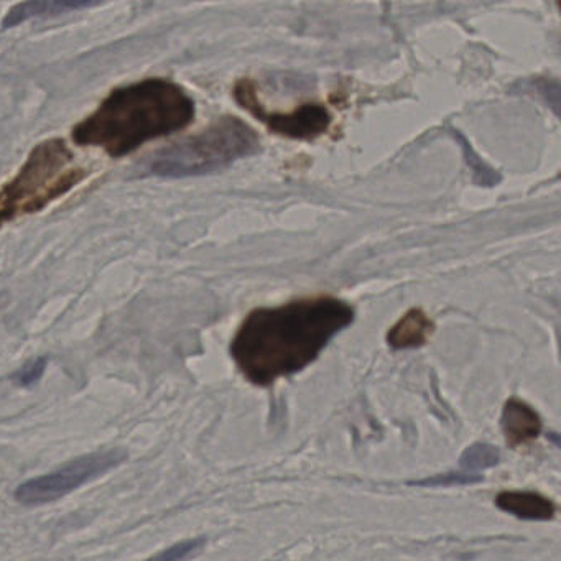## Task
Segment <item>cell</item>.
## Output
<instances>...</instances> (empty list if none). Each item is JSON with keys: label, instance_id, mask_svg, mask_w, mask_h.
Listing matches in <instances>:
<instances>
[{"label": "cell", "instance_id": "1", "mask_svg": "<svg viewBox=\"0 0 561 561\" xmlns=\"http://www.w3.org/2000/svg\"><path fill=\"white\" fill-rule=\"evenodd\" d=\"M353 321V306L333 297L257 308L232 339L231 356L247 381L267 387L310 366Z\"/></svg>", "mask_w": 561, "mask_h": 561}, {"label": "cell", "instance_id": "2", "mask_svg": "<svg viewBox=\"0 0 561 561\" xmlns=\"http://www.w3.org/2000/svg\"><path fill=\"white\" fill-rule=\"evenodd\" d=\"M195 114V101L180 84L142 79L111 91L93 114L73 127L71 139L112 158L126 157L147 142L186 129Z\"/></svg>", "mask_w": 561, "mask_h": 561}, {"label": "cell", "instance_id": "3", "mask_svg": "<svg viewBox=\"0 0 561 561\" xmlns=\"http://www.w3.org/2000/svg\"><path fill=\"white\" fill-rule=\"evenodd\" d=\"M259 135L237 117L224 116L198 134L157 150L145 165L153 177H200L221 172L259 150Z\"/></svg>", "mask_w": 561, "mask_h": 561}, {"label": "cell", "instance_id": "4", "mask_svg": "<svg viewBox=\"0 0 561 561\" xmlns=\"http://www.w3.org/2000/svg\"><path fill=\"white\" fill-rule=\"evenodd\" d=\"M73 162L75 155L63 139L35 145L17 175L0 188V226L38 213L75 190L89 172Z\"/></svg>", "mask_w": 561, "mask_h": 561}, {"label": "cell", "instance_id": "5", "mask_svg": "<svg viewBox=\"0 0 561 561\" xmlns=\"http://www.w3.org/2000/svg\"><path fill=\"white\" fill-rule=\"evenodd\" d=\"M126 459L127 451L121 448L79 456L53 473L43 474L20 484L15 491V499L24 506H40L58 501L89 481L101 478L102 474L117 468Z\"/></svg>", "mask_w": 561, "mask_h": 561}, {"label": "cell", "instance_id": "6", "mask_svg": "<svg viewBox=\"0 0 561 561\" xmlns=\"http://www.w3.org/2000/svg\"><path fill=\"white\" fill-rule=\"evenodd\" d=\"M237 104L251 112L270 132L288 139L313 140L325 134L331 126V114L321 104H303L287 114L269 112L260 104L257 89L251 79H241L234 86Z\"/></svg>", "mask_w": 561, "mask_h": 561}, {"label": "cell", "instance_id": "7", "mask_svg": "<svg viewBox=\"0 0 561 561\" xmlns=\"http://www.w3.org/2000/svg\"><path fill=\"white\" fill-rule=\"evenodd\" d=\"M502 433L510 448L527 445L542 432V420L534 408L520 399H509L501 418Z\"/></svg>", "mask_w": 561, "mask_h": 561}, {"label": "cell", "instance_id": "8", "mask_svg": "<svg viewBox=\"0 0 561 561\" xmlns=\"http://www.w3.org/2000/svg\"><path fill=\"white\" fill-rule=\"evenodd\" d=\"M496 506L522 520H552L557 514V507L548 497L532 491L501 492Z\"/></svg>", "mask_w": 561, "mask_h": 561}, {"label": "cell", "instance_id": "9", "mask_svg": "<svg viewBox=\"0 0 561 561\" xmlns=\"http://www.w3.org/2000/svg\"><path fill=\"white\" fill-rule=\"evenodd\" d=\"M96 2L88 0H37V2H22L12 7L5 15L2 28L19 27L27 20L45 19L53 15L70 14L76 10L96 7Z\"/></svg>", "mask_w": 561, "mask_h": 561}, {"label": "cell", "instance_id": "10", "mask_svg": "<svg viewBox=\"0 0 561 561\" xmlns=\"http://www.w3.org/2000/svg\"><path fill=\"white\" fill-rule=\"evenodd\" d=\"M435 325L422 310L407 311L387 333V343L394 349L420 348L427 344Z\"/></svg>", "mask_w": 561, "mask_h": 561}, {"label": "cell", "instance_id": "11", "mask_svg": "<svg viewBox=\"0 0 561 561\" xmlns=\"http://www.w3.org/2000/svg\"><path fill=\"white\" fill-rule=\"evenodd\" d=\"M204 543H206V538H191L185 542L175 543L172 547L165 548L162 552H158L157 555L144 561H186L195 553L200 552Z\"/></svg>", "mask_w": 561, "mask_h": 561}, {"label": "cell", "instance_id": "12", "mask_svg": "<svg viewBox=\"0 0 561 561\" xmlns=\"http://www.w3.org/2000/svg\"><path fill=\"white\" fill-rule=\"evenodd\" d=\"M499 461V451L494 446L474 445L464 453L461 468L484 469L494 466Z\"/></svg>", "mask_w": 561, "mask_h": 561}, {"label": "cell", "instance_id": "13", "mask_svg": "<svg viewBox=\"0 0 561 561\" xmlns=\"http://www.w3.org/2000/svg\"><path fill=\"white\" fill-rule=\"evenodd\" d=\"M47 364V357H37V359L27 362V364L15 374V382L22 385V387H30V385L37 384V382L42 379L43 374H45Z\"/></svg>", "mask_w": 561, "mask_h": 561}]
</instances>
